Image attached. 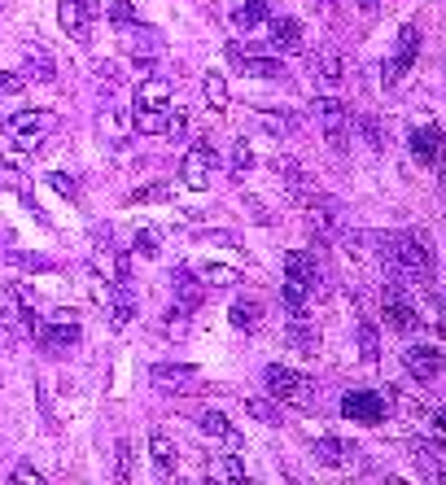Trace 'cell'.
<instances>
[{"mask_svg": "<svg viewBox=\"0 0 446 485\" xmlns=\"http://www.w3.org/2000/svg\"><path fill=\"white\" fill-rule=\"evenodd\" d=\"M354 337H359V354H364V364H376V359H381V337H376V328H372L368 315H359Z\"/></svg>", "mask_w": 446, "mask_h": 485, "instance_id": "33", "label": "cell"}, {"mask_svg": "<svg viewBox=\"0 0 446 485\" xmlns=\"http://www.w3.org/2000/svg\"><path fill=\"white\" fill-rule=\"evenodd\" d=\"M201 280L215 285V289H232V285H241V271L223 267V263H206V267H201Z\"/></svg>", "mask_w": 446, "mask_h": 485, "instance_id": "38", "label": "cell"}, {"mask_svg": "<svg viewBox=\"0 0 446 485\" xmlns=\"http://www.w3.org/2000/svg\"><path fill=\"white\" fill-rule=\"evenodd\" d=\"M136 206H153V201H171V184H145V189H136L131 193Z\"/></svg>", "mask_w": 446, "mask_h": 485, "instance_id": "46", "label": "cell"}, {"mask_svg": "<svg viewBox=\"0 0 446 485\" xmlns=\"http://www.w3.org/2000/svg\"><path fill=\"white\" fill-rule=\"evenodd\" d=\"M232 324H237L241 333H258V328H263V302H258V297H237V302H232Z\"/></svg>", "mask_w": 446, "mask_h": 485, "instance_id": "25", "label": "cell"}, {"mask_svg": "<svg viewBox=\"0 0 446 485\" xmlns=\"http://www.w3.org/2000/svg\"><path fill=\"white\" fill-rule=\"evenodd\" d=\"M272 170H276V175H280V184H285V189H289V193H294L297 201H302V197H306V193H315V184H311V175H306V170L297 167L294 158H272Z\"/></svg>", "mask_w": 446, "mask_h": 485, "instance_id": "19", "label": "cell"}, {"mask_svg": "<svg viewBox=\"0 0 446 485\" xmlns=\"http://www.w3.org/2000/svg\"><path fill=\"white\" fill-rule=\"evenodd\" d=\"M49 184H53V189H57L62 197H66V201H79V179H74V175H66V170H53Z\"/></svg>", "mask_w": 446, "mask_h": 485, "instance_id": "48", "label": "cell"}, {"mask_svg": "<svg viewBox=\"0 0 446 485\" xmlns=\"http://www.w3.org/2000/svg\"><path fill=\"white\" fill-rule=\"evenodd\" d=\"M23 79H35V83H57V62L44 44H26L23 49Z\"/></svg>", "mask_w": 446, "mask_h": 485, "instance_id": "16", "label": "cell"}, {"mask_svg": "<svg viewBox=\"0 0 446 485\" xmlns=\"http://www.w3.org/2000/svg\"><path fill=\"white\" fill-rule=\"evenodd\" d=\"M57 23H62V31L71 35L74 44H88V14H83V5H79V0H62Z\"/></svg>", "mask_w": 446, "mask_h": 485, "instance_id": "21", "label": "cell"}, {"mask_svg": "<svg viewBox=\"0 0 446 485\" xmlns=\"http://www.w3.org/2000/svg\"><path fill=\"white\" fill-rule=\"evenodd\" d=\"M14 481H18V485H40L44 477H40V472H35L31 463H18V468H14Z\"/></svg>", "mask_w": 446, "mask_h": 485, "instance_id": "53", "label": "cell"}, {"mask_svg": "<svg viewBox=\"0 0 446 485\" xmlns=\"http://www.w3.org/2000/svg\"><path fill=\"white\" fill-rule=\"evenodd\" d=\"M249 167H254V149H249V141H237L228 153V175L241 184V175H249Z\"/></svg>", "mask_w": 446, "mask_h": 485, "instance_id": "37", "label": "cell"}, {"mask_svg": "<svg viewBox=\"0 0 446 485\" xmlns=\"http://www.w3.org/2000/svg\"><path fill=\"white\" fill-rule=\"evenodd\" d=\"M442 350L438 345H412V350H402V367L416 376V381H438L442 376Z\"/></svg>", "mask_w": 446, "mask_h": 485, "instance_id": "12", "label": "cell"}, {"mask_svg": "<svg viewBox=\"0 0 446 485\" xmlns=\"http://www.w3.org/2000/svg\"><path fill=\"white\" fill-rule=\"evenodd\" d=\"M171 297L179 302V306H184V311H198L201 302H206V285H201L198 271L175 267L171 271Z\"/></svg>", "mask_w": 446, "mask_h": 485, "instance_id": "14", "label": "cell"}, {"mask_svg": "<svg viewBox=\"0 0 446 485\" xmlns=\"http://www.w3.org/2000/svg\"><path fill=\"white\" fill-rule=\"evenodd\" d=\"M311 114H315V119H320V127H324V145H328L333 153H337V158H342V153L350 149L346 105H342L337 97H315V101H311Z\"/></svg>", "mask_w": 446, "mask_h": 485, "instance_id": "4", "label": "cell"}, {"mask_svg": "<svg viewBox=\"0 0 446 485\" xmlns=\"http://www.w3.org/2000/svg\"><path fill=\"white\" fill-rule=\"evenodd\" d=\"M285 341L294 345L297 354H320V328L306 315H289V328H285Z\"/></svg>", "mask_w": 446, "mask_h": 485, "instance_id": "18", "label": "cell"}, {"mask_svg": "<svg viewBox=\"0 0 446 485\" xmlns=\"http://www.w3.org/2000/svg\"><path fill=\"white\" fill-rule=\"evenodd\" d=\"M210 477H219V481H246V460L237 451H223V455L210 460Z\"/></svg>", "mask_w": 446, "mask_h": 485, "instance_id": "30", "label": "cell"}, {"mask_svg": "<svg viewBox=\"0 0 446 485\" xmlns=\"http://www.w3.org/2000/svg\"><path fill=\"white\" fill-rule=\"evenodd\" d=\"M149 381L162 393H189L201 381V372L193 364H153L149 367Z\"/></svg>", "mask_w": 446, "mask_h": 485, "instance_id": "10", "label": "cell"}, {"mask_svg": "<svg viewBox=\"0 0 446 485\" xmlns=\"http://www.w3.org/2000/svg\"><path fill=\"white\" fill-rule=\"evenodd\" d=\"M416 57H421V26L407 23L402 31H398V44H394V53H390V62L381 66V88L402 83V74L416 66Z\"/></svg>", "mask_w": 446, "mask_h": 485, "instance_id": "6", "label": "cell"}, {"mask_svg": "<svg viewBox=\"0 0 446 485\" xmlns=\"http://www.w3.org/2000/svg\"><path fill=\"white\" fill-rule=\"evenodd\" d=\"M26 79L23 71H0V97H14V92H23Z\"/></svg>", "mask_w": 446, "mask_h": 485, "instance_id": "50", "label": "cell"}, {"mask_svg": "<svg viewBox=\"0 0 446 485\" xmlns=\"http://www.w3.org/2000/svg\"><path fill=\"white\" fill-rule=\"evenodd\" d=\"M35 398H40V420H44V429H49V433H57V420H53V403H49V389H44V381H35Z\"/></svg>", "mask_w": 446, "mask_h": 485, "instance_id": "49", "label": "cell"}, {"mask_svg": "<svg viewBox=\"0 0 446 485\" xmlns=\"http://www.w3.org/2000/svg\"><path fill=\"white\" fill-rule=\"evenodd\" d=\"M149 455H153V463H158V472H162V477H171L175 463H179V451H175V441L162 433V429H153V433H149Z\"/></svg>", "mask_w": 446, "mask_h": 485, "instance_id": "22", "label": "cell"}, {"mask_svg": "<svg viewBox=\"0 0 446 485\" xmlns=\"http://www.w3.org/2000/svg\"><path fill=\"white\" fill-rule=\"evenodd\" d=\"M407 451H412V460L421 463L424 472L433 477V481H446V441H429V437H407Z\"/></svg>", "mask_w": 446, "mask_h": 485, "instance_id": "11", "label": "cell"}, {"mask_svg": "<svg viewBox=\"0 0 446 485\" xmlns=\"http://www.w3.org/2000/svg\"><path fill=\"white\" fill-rule=\"evenodd\" d=\"M5 263H9V267H18V271H57L53 258L31 254V249H5Z\"/></svg>", "mask_w": 446, "mask_h": 485, "instance_id": "31", "label": "cell"}, {"mask_svg": "<svg viewBox=\"0 0 446 485\" xmlns=\"http://www.w3.org/2000/svg\"><path fill=\"white\" fill-rule=\"evenodd\" d=\"M263 385H267V393H272L276 403H289V407H311L315 403V381L285 364L263 367Z\"/></svg>", "mask_w": 446, "mask_h": 485, "instance_id": "1", "label": "cell"}, {"mask_svg": "<svg viewBox=\"0 0 446 485\" xmlns=\"http://www.w3.org/2000/svg\"><path fill=\"white\" fill-rule=\"evenodd\" d=\"M311 455L320 468H342V441L337 437H320L315 446H311Z\"/></svg>", "mask_w": 446, "mask_h": 485, "instance_id": "41", "label": "cell"}, {"mask_svg": "<svg viewBox=\"0 0 446 485\" xmlns=\"http://www.w3.org/2000/svg\"><path fill=\"white\" fill-rule=\"evenodd\" d=\"M267 44L280 53H302V23L297 18H267Z\"/></svg>", "mask_w": 446, "mask_h": 485, "instance_id": "17", "label": "cell"}, {"mask_svg": "<svg viewBox=\"0 0 446 485\" xmlns=\"http://www.w3.org/2000/svg\"><path fill=\"white\" fill-rule=\"evenodd\" d=\"M407 149H412L416 162H438V153H442V131H438V127H412Z\"/></svg>", "mask_w": 446, "mask_h": 485, "instance_id": "20", "label": "cell"}, {"mask_svg": "<svg viewBox=\"0 0 446 485\" xmlns=\"http://www.w3.org/2000/svg\"><path fill=\"white\" fill-rule=\"evenodd\" d=\"M246 415L258 424H280V407H272L267 398H246Z\"/></svg>", "mask_w": 446, "mask_h": 485, "instance_id": "42", "label": "cell"}, {"mask_svg": "<svg viewBox=\"0 0 446 485\" xmlns=\"http://www.w3.org/2000/svg\"><path fill=\"white\" fill-rule=\"evenodd\" d=\"M372 5H376V0H364V9H372Z\"/></svg>", "mask_w": 446, "mask_h": 485, "instance_id": "57", "label": "cell"}, {"mask_svg": "<svg viewBox=\"0 0 446 485\" xmlns=\"http://www.w3.org/2000/svg\"><path fill=\"white\" fill-rule=\"evenodd\" d=\"M215 167H219V153H215V145H210V141H198V145L189 149L184 167H179V175H184V189L201 193V189H206V175H210Z\"/></svg>", "mask_w": 446, "mask_h": 485, "instance_id": "9", "label": "cell"}, {"mask_svg": "<svg viewBox=\"0 0 446 485\" xmlns=\"http://www.w3.org/2000/svg\"><path fill=\"white\" fill-rule=\"evenodd\" d=\"M320 9L324 14H333V0H320Z\"/></svg>", "mask_w": 446, "mask_h": 485, "instance_id": "56", "label": "cell"}, {"mask_svg": "<svg viewBox=\"0 0 446 485\" xmlns=\"http://www.w3.org/2000/svg\"><path fill=\"white\" fill-rule=\"evenodd\" d=\"M198 241H201V245H223V249H241L237 232H228V228H201Z\"/></svg>", "mask_w": 446, "mask_h": 485, "instance_id": "45", "label": "cell"}, {"mask_svg": "<svg viewBox=\"0 0 446 485\" xmlns=\"http://www.w3.org/2000/svg\"><path fill=\"white\" fill-rule=\"evenodd\" d=\"M114 477H119V481H131V441H127V437L114 441Z\"/></svg>", "mask_w": 446, "mask_h": 485, "instance_id": "44", "label": "cell"}, {"mask_svg": "<svg viewBox=\"0 0 446 485\" xmlns=\"http://www.w3.org/2000/svg\"><path fill=\"white\" fill-rule=\"evenodd\" d=\"M342 415L354 420V424H385L390 420V393H381V389H350L346 398H342Z\"/></svg>", "mask_w": 446, "mask_h": 485, "instance_id": "5", "label": "cell"}, {"mask_svg": "<svg viewBox=\"0 0 446 485\" xmlns=\"http://www.w3.org/2000/svg\"><path fill=\"white\" fill-rule=\"evenodd\" d=\"M258 119H263V127L272 131L276 141H289V136L297 131V119H294V114H272V110H258Z\"/></svg>", "mask_w": 446, "mask_h": 485, "instance_id": "40", "label": "cell"}, {"mask_svg": "<svg viewBox=\"0 0 446 485\" xmlns=\"http://www.w3.org/2000/svg\"><path fill=\"white\" fill-rule=\"evenodd\" d=\"M267 18H272V0H246V5L232 14L237 31H254V26H263Z\"/></svg>", "mask_w": 446, "mask_h": 485, "instance_id": "27", "label": "cell"}, {"mask_svg": "<svg viewBox=\"0 0 446 485\" xmlns=\"http://www.w3.org/2000/svg\"><path fill=\"white\" fill-rule=\"evenodd\" d=\"M14 184H18V179H14V170L0 162V193H5V189H14Z\"/></svg>", "mask_w": 446, "mask_h": 485, "instance_id": "55", "label": "cell"}, {"mask_svg": "<svg viewBox=\"0 0 446 485\" xmlns=\"http://www.w3.org/2000/svg\"><path fill=\"white\" fill-rule=\"evenodd\" d=\"M228 62L241 74H249V79H280V74H285L280 57H263V53H254L249 44H241V40L228 44Z\"/></svg>", "mask_w": 446, "mask_h": 485, "instance_id": "7", "label": "cell"}, {"mask_svg": "<svg viewBox=\"0 0 446 485\" xmlns=\"http://www.w3.org/2000/svg\"><path fill=\"white\" fill-rule=\"evenodd\" d=\"M201 92H206V105H210L215 114H223V110L232 105V97H228V83H223L219 71H206V74H201Z\"/></svg>", "mask_w": 446, "mask_h": 485, "instance_id": "28", "label": "cell"}, {"mask_svg": "<svg viewBox=\"0 0 446 485\" xmlns=\"http://www.w3.org/2000/svg\"><path fill=\"white\" fill-rule=\"evenodd\" d=\"M193 424H198V433H206V437H223V441H232V437H237L232 420H228L223 412H198L193 415Z\"/></svg>", "mask_w": 446, "mask_h": 485, "instance_id": "29", "label": "cell"}, {"mask_svg": "<svg viewBox=\"0 0 446 485\" xmlns=\"http://www.w3.org/2000/svg\"><path fill=\"white\" fill-rule=\"evenodd\" d=\"M241 206H246V210H249V218H254L258 228H272V223H276V215H272V210H267V206H263V201H258V197H254V193H246V197H241Z\"/></svg>", "mask_w": 446, "mask_h": 485, "instance_id": "47", "label": "cell"}, {"mask_svg": "<svg viewBox=\"0 0 446 485\" xmlns=\"http://www.w3.org/2000/svg\"><path fill=\"white\" fill-rule=\"evenodd\" d=\"M53 127H57V114H53V110H18V114H9V119L0 122V131L23 149V153L40 149L44 131H53Z\"/></svg>", "mask_w": 446, "mask_h": 485, "instance_id": "2", "label": "cell"}, {"mask_svg": "<svg viewBox=\"0 0 446 485\" xmlns=\"http://www.w3.org/2000/svg\"><path fill=\"white\" fill-rule=\"evenodd\" d=\"M381 319L390 328H398V333H421L424 328L416 302L402 293V280H394V276H385V289H381Z\"/></svg>", "mask_w": 446, "mask_h": 485, "instance_id": "3", "label": "cell"}, {"mask_svg": "<svg viewBox=\"0 0 446 485\" xmlns=\"http://www.w3.org/2000/svg\"><path fill=\"white\" fill-rule=\"evenodd\" d=\"M171 97H175L171 79H162V74L136 79V105H145V110H171Z\"/></svg>", "mask_w": 446, "mask_h": 485, "instance_id": "15", "label": "cell"}, {"mask_svg": "<svg viewBox=\"0 0 446 485\" xmlns=\"http://www.w3.org/2000/svg\"><path fill=\"white\" fill-rule=\"evenodd\" d=\"M280 302H285V311H289V315H306V302H311V293L302 289L297 280H289V276H285V285H280Z\"/></svg>", "mask_w": 446, "mask_h": 485, "instance_id": "36", "label": "cell"}, {"mask_svg": "<svg viewBox=\"0 0 446 485\" xmlns=\"http://www.w3.org/2000/svg\"><path fill=\"white\" fill-rule=\"evenodd\" d=\"M127 249H136L141 258H158V254H162V237H158V228H136Z\"/></svg>", "mask_w": 446, "mask_h": 485, "instance_id": "35", "label": "cell"}, {"mask_svg": "<svg viewBox=\"0 0 446 485\" xmlns=\"http://www.w3.org/2000/svg\"><path fill=\"white\" fill-rule=\"evenodd\" d=\"M92 74H97L101 88H119V83H123V66H119L114 57H101L97 66H92Z\"/></svg>", "mask_w": 446, "mask_h": 485, "instance_id": "43", "label": "cell"}, {"mask_svg": "<svg viewBox=\"0 0 446 485\" xmlns=\"http://www.w3.org/2000/svg\"><path fill=\"white\" fill-rule=\"evenodd\" d=\"M285 276L297 280L306 293H315V297L328 293V285H324V267H320V258H315L311 249H289V258H285Z\"/></svg>", "mask_w": 446, "mask_h": 485, "instance_id": "8", "label": "cell"}, {"mask_svg": "<svg viewBox=\"0 0 446 485\" xmlns=\"http://www.w3.org/2000/svg\"><path fill=\"white\" fill-rule=\"evenodd\" d=\"M110 18H114L119 26H131V23H136V9H131V0H114V5H110Z\"/></svg>", "mask_w": 446, "mask_h": 485, "instance_id": "51", "label": "cell"}, {"mask_svg": "<svg viewBox=\"0 0 446 485\" xmlns=\"http://www.w3.org/2000/svg\"><path fill=\"white\" fill-rule=\"evenodd\" d=\"M158 74V57H136V79H149Z\"/></svg>", "mask_w": 446, "mask_h": 485, "instance_id": "54", "label": "cell"}, {"mask_svg": "<svg viewBox=\"0 0 446 485\" xmlns=\"http://www.w3.org/2000/svg\"><path fill=\"white\" fill-rule=\"evenodd\" d=\"M184 131H189V119L175 110V114H167V127H162V136H171V141H184Z\"/></svg>", "mask_w": 446, "mask_h": 485, "instance_id": "52", "label": "cell"}, {"mask_svg": "<svg viewBox=\"0 0 446 485\" xmlns=\"http://www.w3.org/2000/svg\"><path fill=\"white\" fill-rule=\"evenodd\" d=\"M123 31H127V44H131L136 57H158V53H162V40H158V31H153V26L131 23V26H123Z\"/></svg>", "mask_w": 446, "mask_h": 485, "instance_id": "24", "label": "cell"}, {"mask_svg": "<svg viewBox=\"0 0 446 485\" xmlns=\"http://www.w3.org/2000/svg\"><path fill=\"white\" fill-rule=\"evenodd\" d=\"M359 136H364L376 153H385V145H390V141H385V122L376 119V114H359Z\"/></svg>", "mask_w": 446, "mask_h": 485, "instance_id": "39", "label": "cell"}, {"mask_svg": "<svg viewBox=\"0 0 446 485\" xmlns=\"http://www.w3.org/2000/svg\"><path fill=\"white\" fill-rule=\"evenodd\" d=\"M162 127H167V114H162V110H145V105H136V110H131V131L162 136Z\"/></svg>", "mask_w": 446, "mask_h": 485, "instance_id": "34", "label": "cell"}, {"mask_svg": "<svg viewBox=\"0 0 446 485\" xmlns=\"http://www.w3.org/2000/svg\"><path fill=\"white\" fill-rule=\"evenodd\" d=\"M311 62H315V74H320L324 83H333V88L346 79V62H342V53L337 49H320Z\"/></svg>", "mask_w": 446, "mask_h": 485, "instance_id": "26", "label": "cell"}, {"mask_svg": "<svg viewBox=\"0 0 446 485\" xmlns=\"http://www.w3.org/2000/svg\"><path fill=\"white\" fill-rule=\"evenodd\" d=\"M136 315V289H131V276L110 280V328H127Z\"/></svg>", "mask_w": 446, "mask_h": 485, "instance_id": "13", "label": "cell"}, {"mask_svg": "<svg viewBox=\"0 0 446 485\" xmlns=\"http://www.w3.org/2000/svg\"><path fill=\"white\" fill-rule=\"evenodd\" d=\"M158 333H162V337H189V311H184L179 302H171V306L162 311V319H158Z\"/></svg>", "mask_w": 446, "mask_h": 485, "instance_id": "32", "label": "cell"}, {"mask_svg": "<svg viewBox=\"0 0 446 485\" xmlns=\"http://www.w3.org/2000/svg\"><path fill=\"white\" fill-rule=\"evenodd\" d=\"M97 131L110 141V145H123L127 131H131V114H123V110H101V114H97Z\"/></svg>", "mask_w": 446, "mask_h": 485, "instance_id": "23", "label": "cell"}]
</instances>
